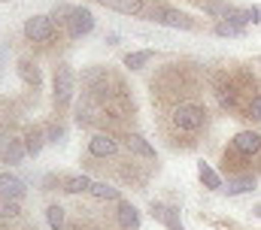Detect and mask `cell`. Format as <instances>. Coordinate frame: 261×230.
<instances>
[{
  "label": "cell",
  "mask_w": 261,
  "mask_h": 230,
  "mask_svg": "<svg viewBox=\"0 0 261 230\" xmlns=\"http://www.w3.org/2000/svg\"><path fill=\"white\" fill-rule=\"evenodd\" d=\"M210 79L203 64L192 58L167 61L149 79V97L158 121V133L173 152H192L203 142L210 127V106L203 100Z\"/></svg>",
  "instance_id": "cell-1"
},
{
  "label": "cell",
  "mask_w": 261,
  "mask_h": 230,
  "mask_svg": "<svg viewBox=\"0 0 261 230\" xmlns=\"http://www.w3.org/2000/svg\"><path fill=\"white\" fill-rule=\"evenodd\" d=\"M82 97L73 106L76 127L85 130H134L137 100L130 94L125 73L110 64H91L82 70Z\"/></svg>",
  "instance_id": "cell-2"
},
{
  "label": "cell",
  "mask_w": 261,
  "mask_h": 230,
  "mask_svg": "<svg viewBox=\"0 0 261 230\" xmlns=\"http://www.w3.org/2000/svg\"><path fill=\"white\" fill-rule=\"evenodd\" d=\"M210 79V91L219 103L222 112H228L231 118L246 115V106L261 94V79L255 76V70L249 64H219L206 73Z\"/></svg>",
  "instance_id": "cell-3"
},
{
  "label": "cell",
  "mask_w": 261,
  "mask_h": 230,
  "mask_svg": "<svg viewBox=\"0 0 261 230\" xmlns=\"http://www.w3.org/2000/svg\"><path fill=\"white\" fill-rule=\"evenodd\" d=\"M222 170L228 176H261V130H240L222 152Z\"/></svg>",
  "instance_id": "cell-4"
},
{
  "label": "cell",
  "mask_w": 261,
  "mask_h": 230,
  "mask_svg": "<svg viewBox=\"0 0 261 230\" xmlns=\"http://www.w3.org/2000/svg\"><path fill=\"white\" fill-rule=\"evenodd\" d=\"M21 37H24V43L34 49V52H40V55H55L61 46H64V31L52 21V15H31V18H24V27H21Z\"/></svg>",
  "instance_id": "cell-5"
},
{
  "label": "cell",
  "mask_w": 261,
  "mask_h": 230,
  "mask_svg": "<svg viewBox=\"0 0 261 230\" xmlns=\"http://www.w3.org/2000/svg\"><path fill=\"white\" fill-rule=\"evenodd\" d=\"M76 85H79L76 70H73L67 61H58L55 70H52V115H55V118H64L67 109L73 106Z\"/></svg>",
  "instance_id": "cell-6"
},
{
  "label": "cell",
  "mask_w": 261,
  "mask_h": 230,
  "mask_svg": "<svg viewBox=\"0 0 261 230\" xmlns=\"http://www.w3.org/2000/svg\"><path fill=\"white\" fill-rule=\"evenodd\" d=\"M149 18L155 24H164V27H173V31H197L200 21L195 15L182 12L179 6H170L164 0H152V9H149Z\"/></svg>",
  "instance_id": "cell-7"
},
{
  "label": "cell",
  "mask_w": 261,
  "mask_h": 230,
  "mask_svg": "<svg viewBox=\"0 0 261 230\" xmlns=\"http://www.w3.org/2000/svg\"><path fill=\"white\" fill-rule=\"evenodd\" d=\"M91 176L85 172H49L43 176V191H64V194H88L91 191Z\"/></svg>",
  "instance_id": "cell-8"
},
{
  "label": "cell",
  "mask_w": 261,
  "mask_h": 230,
  "mask_svg": "<svg viewBox=\"0 0 261 230\" xmlns=\"http://www.w3.org/2000/svg\"><path fill=\"white\" fill-rule=\"evenodd\" d=\"M91 31H94V12H91L88 6H73L70 18L64 21V37H67V43H76V40L88 37Z\"/></svg>",
  "instance_id": "cell-9"
},
{
  "label": "cell",
  "mask_w": 261,
  "mask_h": 230,
  "mask_svg": "<svg viewBox=\"0 0 261 230\" xmlns=\"http://www.w3.org/2000/svg\"><path fill=\"white\" fill-rule=\"evenodd\" d=\"M113 12H122L130 18H149V9H152V0H94Z\"/></svg>",
  "instance_id": "cell-10"
},
{
  "label": "cell",
  "mask_w": 261,
  "mask_h": 230,
  "mask_svg": "<svg viewBox=\"0 0 261 230\" xmlns=\"http://www.w3.org/2000/svg\"><path fill=\"white\" fill-rule=\"evenodd\" d=\"M149 215H152L158 224H164L167 230H186L182 218H179V209H176V206H170V203L152 200V203H149Z\"/></svg>",
  "instance_id": "cell-11"
},
{
  "label": "cell",
  "mask_w": 261,
  "mask_h": 230,
  "mask_svg": "<svg viewBox=\"0 0 261 230\" xmlns=\"http://www.w3.org/2000/svg\"><path fill=\"white\" fill-rule=\"evenodd\" d=\"M21 139H24V149H28V158H40V152L46 149L49 136H46V124L34 121V124H24L21 130Z\"/></svg>",
  "instance_id": "cell-12"
},
{
  "label": "cell",
  "mask_w": 261,
  "mask_h": 230,
  "mask_svg": "<svg viewBox=\"0 0 261 230\" xmlns=\"http://www.w3.org/2000/svg\"><path fill=\"white\" fill-rule=\"evenodd\" d=\"M122 136H125V146H128L137 158L158 164V152H155V146H152V142H149V139H146L140 130H122Z\"/></svg>",
  "instance_id": "cell-13"
},
{
  "label": "cell",
  "mask_w": 261,
  "mask_h": 230,
  "mask_svg": "<svg viewBox=\"0 0 261 230\" xmlns=\"http://www.w3.org/2000/svg\"><path fill=\"white\" fill-rule=\"evenodd\" d=\"M15 70H18V76H21V82H24V88H28V91H34V94H37V91H43V73H40L37 61H34L31 55L18 58V67H15Z\"/></svg>",
  "instance_id": "cell-14"
},
{
  "label": "cell",
  "mask_w": 261,
  "mask_h": 230,
  "mask_svg": "<svg viewBox=\"0 0 261 230\" xmlns=\"http://www.w3.org/2000/svg\"><path fill=\"white\" fill-rule=\"evenodd\" d=\"M24 194H28V182L21 179V176H15V172H0V197H6V200H24Z\"/></svg>",
  "instance_id": "cell-15"
},
{
  "label": "cell",
  "mask_w": 261,
  "mask_h": 230,
  "mask_svg": "<svg viewBox=\"0 0 261 230\" xmlns=\"http://www.w3.org/2000/svg\"><path fill=\"white\" fill-rule=\"evenodd\" d=\"M24 158H28L24 139H21V136H9V142H6L3 152H0V164H6V167H18Z\"/></svg>",
  "instance_id": "cell-16"
},
{
  "label": "cell",
  "mask_w": 261,
  "mask_h": 230,
  "mask_svg": "<svg viewBox=\"0 0 261 230\" xmlns=\"http://www.w3.org/2000/svg\"><path fill=\"white\" fill-rule=\"evenodd\" d=\"M15 121H18V115L12 109V103H6V100L0 97V152H3V146L9 142V136H15V133H12Z\"/></svg>",
  "instance_id": "cell-17"
},
{
  "label": "cell",
  "mask_w": 261,
  "mask_h": 230,
  "mask_svg": "<svg viewBox=\"0 0 261 230\" xmlns=\"http://www.w3.org/2000/svg\"><path fill=\"white\" fill-rule=\"evenodd\" d=\"M258 188V176H228V185L222 188L228 197H240V194H249V191H255Z\"/></svg>",
  "instance_id": "cell-18"
},
{
  "label": "cell",
  "mask_w": 261,
  "mask_h": 230,
  "mask_svg": "<svg viewBox=\"0 0 261 230\" xmlns=\"http://www.w3.org/2000/svg\"><path fill=\"white\" fill-rule=\"evenodd\" d=\"M197 179H200V185H203L206 191H222V188H225V185H222V176L213 170L206 161L197 164Z\"/></svg>",
  "instance_id": "cell-19"
},
{
  "label": "cell",
  "mask_w": 261,
  "mask_h": 230,
  "mask_svg": "<svg viewBox=\"0 0 261 230\" xmlns=\"http://www.w3.org/2000/svg\"><path fill=\"white\" fill-rule=\"evenodd\" d=\"M88 197L91 200H110V203H116V200H122V191L113 188V185H107V182H91Z\"/></svg>",
  "instance_id": "cell-20"
},
{
  "label": "cell",
  "mask_w": 261,
  "mask_h": 230,
  "mask_svg": "<svg viewBox=\"0 0 261 230\" xmlns=\"http://www.w3.org/2000/svg\"><path fill=\"white\" fill-rule=\"evenodd\" d=\"M155 61V52L152 49H140V52H128V55L122 58V64L128 67V70H143L146 64H152Z\"/></svg>",
  "instance_id": "cell-21"
},
{
  "label": "cell",
  "mask_w": 261,
  "mask_h": 230,
  "mask_svg": "<svg viewBox=\"0 0 261 230\" xmlns=\"http://www.w3.org/2000/svg\"><path fill=\"white\" fill-rule=\"evenodd\" d=\"M46 136H49V142H52V146H61V142L67 139V127H64V121L52 115V118L46 121Z\"/></svg>",
  "instance_id": "cell-22"
},
{
  "label": "cell",
  "mask_w": 261,
  "mask_h": 230,
  "mask_svg": "<svg viewBox=\"0 0 261 230\" xmlns=\"http://www.w3.org/2000/svg\"><path fill=\"white\" fill-rule=\"evenodd\" d=\"M46 221H49L52 230H64L67 227V209L61 203H52V206L46 209Z\"/></svg>",
  "instance_id": "cell-23"
},
{
  "label": "cell",
  "mask_w": 261,
  "mask_h": 230,
  "mask_svg": "<svg viewBox=\"0 0 261 230\" xmlns=\"http://www.w3.org/2000/svg\"><path fill=\"white\" fill-rule=\"evenodd\" d=\"M15 218H21V200L0 197V221H15Z\"/></svg>",
  "instance_id": "cell-24"
},
{
  "label": "cell",
  "mask_w": 261,
  "mask_h": 230,
  "mask_svg": "<svg viewBox=\"0 0 261 230\" xmlns=\"http://www.w3.org/2000/svg\"><path fill=\"white\" fill-rule=\"evenodd\" d=\"M70 12H73V3H55L49 15H52V21H55V24H58V27L64 31V21L70 18Z\"/></svg>",
  "instance_id": "cell-25"
},
{
  "label": "cell",
  "mask_w": 261,
  "mask_h": 230,
  "mask_svg": "<svg viewBox=\"0 0 261 230\" xmlns=\"http://www.w3.org/2000/svg\"><path fill=\"white\" fill-rule=\"evenodd\" d=\"M213 34H216V37H243L246 27H234V24H228V21H216V24H213Z\"/></svg>",
  "instance_id": "cell-26"
},
{
  "label": "cell",
  "mask_w": 261,
  "mask_h": 230,
  "mask_svg": "<svg viewBox=\"0 0 261 230\" xmlns=\"http://www.w3.org/2000/svg\"><path fill=\"white\" fill-rule=\"evenodd\" d=\"M243 121H249V124H261V94L246 106V115H243Z\"/></svg>",
  "instance_id": "cell-27"
},
{
  "label": "cell",
  "mask_w": 261,
  "mask_h": 230,
  "mask_svg": "<svg viewBox=\"0 0 261 230\" xmlns=\"http://www.w3.org/2000/svg\"><path fill=\"white\" fill-rule=\"evenodd\" d=\"M119 40H122V37H119V34H113V31L103 37V43H107V46H119Z\"/></svg>",
  "instance_id": "cell-28"
},
{
  "label": "cell",
  "mask_w": 261,
  "mask_h": 230,
  "mask_svg": "<svg viewBox=\"0 0 261 230\" xmlns=\"http://www.w3.org/2000/svg\"><path fill=\"white\" fill-rule=\"evenodd\" d=\"M252 215H255V218H261V203H258V206H252Z\"/></svg>",
  "instance_id": "cell-29"
},
{
  "label": "cell",
  "mask_w": 261,
  "mask_h": 230,
  "mask_svg": "<svg viewBox=\"0 0 261 230\" xmlns=\"http://www.w3.org/2000/svg\"><path fill=\"white\" fill-rule=\"evenodd\" d=\"M0 3H9V0H0Z\"/></svg>",
  "instance_id": "cell-30"
},
{
  "label": "cell",
  "mask_w": 261,
  "mask_h": 230,
  "mask_svg": "<svg viewBox=\"0 0 261 230\" xmlns=\"http://www.w3.org/2000/svg\"><path fill=\"white\" fill-rule=\"evenodd\" d=\"M31 230H37V227H31Z\"/></svg>",
  "instance_id": "cell-31"
},
{
  "label": "cell",
  "mask_w": 261,
  "mask_h": 230,
  "mask_svg": "<svg viewBox=\"0 0 261 230\" xmlns=\"http://www.w3.org/2000/svg\"><path fill=\"white\" fill-rule=\"evenodd\" d=\"M258 61H261V55H258Z\"/></svg>",
  "instance_id": "cell-32"
}]
</instances>
